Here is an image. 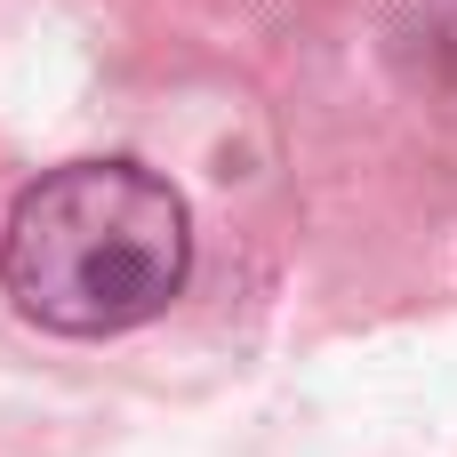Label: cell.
<instances>
[{"label":"cell","instance_id":"6da1fadb","mask_svg":"<svg viewBox=\"0 0 457 457\" xmlns=\"http://www.w3.org/2000/svg\"><path fill=\"white\" fill-rule=\"evenodd\" d=\"M193 273V217L169 177L137 161H64L16 193L0 233V289L56 337H120Z\"/></svg>","mask_w":457,"mask_h":457}]
</instances>
